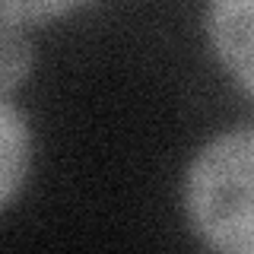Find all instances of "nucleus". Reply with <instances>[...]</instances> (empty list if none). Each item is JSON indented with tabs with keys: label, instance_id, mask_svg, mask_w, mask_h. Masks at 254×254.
<instances>
[{
	"label": "nucleus",
	"instance_id": "obj_1",
	"mask_svg": "<svg viewBox=\"0 0 254 254\" xmlns=\"http://www.w3.org/2000/svg\"><path fill=\"white\" fill-rule=\"evenodd\" d=\"M185 216L203 245L254 254V124L213 137L185 175Z\"/></svg>",
	"mask_w": 254,
	"mask_h": 254
},
{
	"label": "nucleus",
	"instance_id": "obj_2",
	"mask_svg": "<svg viewBox=\"0 0 254 254\" xmlns=\"http://www.w3.org/2000/svg\"><path fill=\"white\" fill-rule=\"evenodd\" d=\"M206 32L222 67L254 95V0H210Z\"/></svg>",
	"mask_w": 254,
	"mask_h": 254
},
{
	"label": "nucleus",
	"instance_id": "obj_3",
	"mask_svg": "<svg viewBox=\"0 0 254 254\" xmlns=\"http://www.w3.org/2000/svg\"><path fill=\"white\" fill-rule=\"evenodd\" d=\"M29 172V124L10 95L0 99V206H10Z\"/></svg>",
	"mask_w": 254,
	"mask_h": 254
},
{
	"label": "nucleus",
	"instance_id": "obj_4",
	"mask_svg": "<svg viewBox=\"0 0 254 254\" xmlns=\"http://www.w3.org/2000/svg\"><path fill=\"white\" fill-rule=\"evenodd\" d=\"M0 22H3V35H0V86H3V95H10L29 76L32 51H29L26 32H22V22L3 19V16H0Z\"/></svg>",
	"mask_w": 254,
	"mask_h": 254
},
{
	"label": "nucleus",
	"instance_id": "obj_5",
	"mask_svg": "<svg viewBox=\"0 0 254 254\" xmlns=\"http://www.w3.org/2000/svg\"><path fill=\"white\" fill-rule=\"evenodd\" d=\"M79 0H0V16L16 22H42L51 16H61L64 10H70Z\"/></svg>",
	"mask_w": 254,
	"mask_h": 254
}]
</instances>
